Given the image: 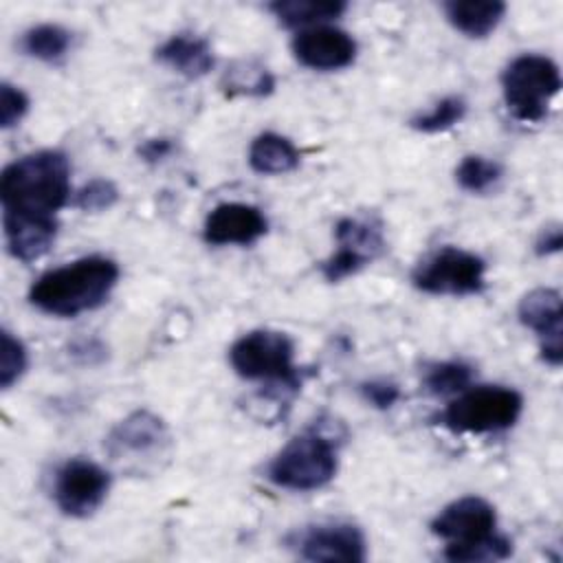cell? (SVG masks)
Listing matches in <instances>:
<instances>
[{
  "label": "cell",
  "mask_w": 563,
  "mask_h": 563,
  "mask_svg": "<svg viewBox=\"0 0 563 563\" xmlns=\"http://www.w3.org/2000/svg\"><path fill=\"white\" fill-rule=\"evenodd\" d=\"M339 468L336 442L319 429L295 435L268 464L266 477L288 490H317L330 484Z\"/></svg>",
  "instance_id": "277c9868"
},
{
  "label": "cell",
  "mask_w": 563,
  "mask_h": 563,
  "mask_svg": "<svg viewBox=\"0 0 563 563\" xmlns=\"http://www.w3.org/2000/svg\"><path fill=\"white\" fill-rule=\"evenodd\" d=\"M442 9L451 26L468 37H486L506 13V4L499 0H449Z\"/></svg>",
  "instance_id": "ac0fdd59"
},
{
  "label": "cell",
  "mask_w": 563,
  "mask_h": 563,
  "mask_svg": "<svg viewBox=\"0 0 563 563\" xmlns=\"http://www.w3.org/2000/svg\"><path fill=\"white\" fill-rule=\"evenodd\" d=\"M334 238L339 249L321 264V275L330 284L358 273L385 251L383 227L372 218H341Z\"/></svg>",
  "instance_id": "9c48e42d"
},
{
  "label": "cell",
  "mask_w": 563,
  "mask_h": 563,
  "mask_svg": "<svg viewBox=\"0 0 563 563\" xmlns=\"http://www.w3.org/2000/svg\"><path fill=\"white\" fill-rule=\"evenodd\" d=\"M9 253L20 262H35L48 253L57 235V220L2 218Z\"/></svg>",
  "instance_id": "e0dca14e"
},
{
  "label": "cell",
  "mask_w": 563,
  "mask_h": 563,
  "mask_svg": "<svg viewBox=\"0 0 563 563\" xmlns=\"http://www.w3.org/2000/svg\"><path fill=\"white\" fill-rule=\"evenodd\" d=\"M119 200V189L114 187L112 180L108 178H92L90 183H86L77 194L73 205L81 211H106L110 209L114 202Z\"/></svg>",
  "instance_id": "4316f807"
},
{
  "label": "cell",
  "mask_w": 563,
  "mask_h": 563,
  "mask_svg": "<svg viewBox=\"0 0 563 563\" xmlns=\"http://www.w3.org/2000/svg\"><path fill=\"white\" fill-rule=\"evenodd\" d=\"M290 48L295 59L312 70H339L356 57V40L347 31L325 24L301 29Z\"/></svg>",
  "instance_id": "7c38bea8"
},
{
  "label": "cell",
  "mask_w": 563,
  "mask_h": 563,
  "mask_svg": "<svg viewBox=\"0 0 563 563\" xmlns=\"http://www.w3.org/2000/svg\"><path fill=\"white\" fill-rule=\"evenodd\" d=\"M292 358V339L277 330H251L229 350L231 367L242 378L268 380L297 391L301 387V374Z\"/></svg>",
  "instance_id": "8992f818"
},
{
  "label": "cell",
  "mask_w": 563,
  "mask_h": 563,
  "mask_svg": "<svg viewBox=\"0 0 563 563\" xmlns=\"http://www.w3.org/2000/svg\"><path fill=\"white\" fill-rule=\"evenodd\" d=\"M523 409L519 391L501 385L464 389L440 413V424L455 433H497L510 429Z\"/></svg>",
  "instance_id": "52a82bcc"
},
{
  "label": "cell",
  "mask_w": 563,
  "mask_h": 563,
  "mask_svg": "<svg viewBox=\"0 0 563 563\" xmlns=\"http://www.w3.org/2000/svg\"><path fill=\"white\" fill-rule=\"evenodd\" d=\"M517 314L519 321L541 339L543 361L552 367H559L563 361L561 292L554 288H534L521 297Z\"/></svg>",
  "instance_id": "4fadbf2b"
},
{
  "label": "cell",
  "mask_w": 563,
  "mask_h": 563,
  "mask_svg": "<svg viewBox=\"0 0 563 563\" xmlns=\"http://www.w3.org/2000/svg\"><path fill=\"white\" fill-rule=\"evenodd\" d=\"M29 110V97L18 88L4 81L0 86V125L13 128Z\"/></svg>",
  "instance_id": "83f0119b"
},
{
  "label": "cell",
  "mask_w": 563,
  "mask_h": 563,
  "mask_svg": "<svg viewBox=\"0 0 563 563\" xmlns=\"http://www.w3.org/2000/svg\"><path fill=\"white\" fill-rule=\"evenodd\" d=\"M268 231L266 216L246 202H222L205 220L202 238L207 244H251Z\"/></svg>",
  "instance_id": "5bb4252c"
},
{
  "label": "cell",
  "mask_w": 563,
  "mask_h": 563,
  "mask_svg": "<svg viewBox=\"0 0 563 563\" xmlns=\"http://www.w3.org/2000/svg\"><path fill=\"white\" fill-rule=\"evenodd\" d=\"M299 161L301 154L292 145V141L277 132H264L255 136L249 147V165L253 167V172L264 176L288 174L299 167Z\"/></svg>",
  "instance_id": "d6986e66"
},
{
  "label": "cell",
  "mask_w": 563,
  "mask_h": 563,
  "mask_svg": "<svg viewBox=\"0 0 563 563\" xmlns=\"http://www.w3.org/2000/svg\"><path fill=\"white\" fill-rule=\"evenodd\" d=\"M70 196V163L59 150L31 152L2 169V218L55 220Z\"/></svg>",
  "instance_id": "6da1fadb"
},
{
  "label": "cell",
  "mask_w": 563,
  "mask_h": 563,
  "mask_svg": "<svg viewBox=\"0 0 563 563\" xmlns=\"http://www.w3.org/2000/svg\"><path fill=\"white\" fill-rule=\"evenodd\" d=\"M473 380V367L464 361H442L427 367L422 385L433 396L462 394Z\"/></svg>",
  "instance_id": "7402d4cb"
},
{
  "label": "cell",
  "mask_w": 563,
  "mask_h": 563,
  "mask_svg": "<svg viewBox=\"0 0 563 563\" xmlns=\"http://www.w3.org/2000/svg\"><path fill=\"white\" fill-rule=\"evenodd\" d=\"M358 391L365 402L376 409H389L400 400V389L389 380H365L358 385Z\"/></svg>",
  "instance_id": "f1b7e54d"
},
{
  "label": "cell",
  "mask_w": 563,
  "mask_h": 563,
  "mask_svg": "<svg viewBox=\"0 0 563 563\" xmlns=\"http://www.w3.org/2000/svg\"><path fill=\"white\" fill-rule=\"evenodd\" d=\"M501 174L504 172H501L499 163L477 156V154H471L460 161V165L455 169V180L464 191L484 194L501 180Z\"/></svg>",
  "instance_id": "cb8c5ba5"
},
{
  "label": "cell",
  "mask_w": 563,
  "mask_h": 563,
  "mask_svg": "<svg viewBox=\"0 0 563 563\" xmlns=\"http://www.w3.org/2000/svg\"><path fill=\"white\" fill-rule=\"evenodd\" d=\"M156 59L187 79H200L213 68V53L205 37L176 33L156 48Z\"/></svg>",
  "instance_id": "2e32d148"
},
{
  "label": "cell",
  "mask_w": 563,
  "mask_h": 563,
  "mask_svg": "<svg viewBox=\"0 0 563 563\" xmlns=\"http://www.w3.org/2000/svg\"><path fill=\"white\" fill-rule=\"evenodd\" d=\"M466 117V101L457 95L440 99L429 112H422L409 121V125L424 134H438L455 123H460Z\"/></svg>",
  "instance_id": "d4e9b609"
},
{
  "label": "cell",
  "mask_w": 563,
  "mask_h": 563,
  "mask_svg": "<svg viewBox=\"0 0 563 563\" xmlns=\"http://www.w3.org/2000/svg\"><path fill=\"white\" fill-rule=\"evenodd\" d=\"M26 369V347L9 330L0 332V387L9 389Z\"/></svg>",
  "instance_id": "484cf974"
},
{
  "label": "cell",
  "mask_w": 563,
  "mask_h": 563,
  "mask_svg": "<svg viewBox=\"0 0 563 563\" xmlns=\"http://www.w3.org/2000/svg\"><path fill=\"white\" fill-rule=\"evenodd\" d=\"M70 354L81 358V363L95 365V363H101L106 358V347L97 339H81V341H75L70 345Z\"/></svg>",
  "instance_id": "f546056e"
},
{
  "label": "cell",
  "mask_w": 563,
  "mask_h": 563,
  "mask_svg": "<svg viewBox=\"0 0 563 563\" xmlns=\"http://www.w3.org/2000/svg\"><path fill=\"white\" fill-rule=\"evenodd\" d=\"M559 66L545 55H519L501 73L506 108L517 121L523 123H537L545 119L548 106L559 95Z\"/></svg>",
  "instance_id": "5b68a950"
},
{
  "label": "cell",
  "mask_w": 563,
  "mask_h": 563,
  "mask_svg": "<svg viewBox=\"0 0 563 563\" xmlns=\"http://www.w3.org/2000/svg\"><path fill=\"white\" fill-rule=\"evenodd\" d=\"M347 9L341 0H277L268 4V11L284 26H321L323 22L336 20Z\"/></svg>",
  "instance_id": "ffe728a7"
},
{
  "label": "cell",
  "mask_w": 563,
  "mask_h": 563,
  "mask_svg": "<svg viewBox=\"0 0 563 563\" xmlns=\"http://www.w3.org/2000/svg\"><path fill=\"white\" fill-rule=\"evenodd\" d=\"M108 490L110 473L90 460L75 457L57 471L53 497L64 515L84 519L103 504Z\"/></svg>",
  "instance_id": "30bf717a"
},
{
  "label": "cell",
  "mask_w": 563,
  "mask_h": 563,
  "mask_svg": "<svg viewBox=\"0 0 563 563\" xmlns=\"http://www.w3.org/2000/svg\"><path fill=\"white\" fill-rule=\"evenodd\" d=\"M486 262L464 249L444 246L420 262L411 275L418 290L429 295H477L484 290Z\"/></svg>",
  "instance_id": "ba28073f"
},
{
  "label": "cell",
  "mask_w": 563,
  "mask_h": 563,
  "mask_svg": "<svg viewBox=\"0 0 563 563\" xmlns=\"http://www.w3.org/2000/svg\"><path fill=\"white\" fill-rule=\"evenodd\" d=\"M119 279L110 257L90 255L44 273L29 290V301L53 317H77L99 308Z\"/></svg>",
  "instance_id": "7a4b0ae2"
},
{
  "label": "cell",
  "mask_w": 563,
  "mask_h": 563,
  "mask_svg": "<svg viewBox=\"0 0 563 563\" xmlns=\"http://www.w3.org/2000/svg\"><path fill=\"white\" fill-rule=\"evenodd\" d=\"M70 42H73V35L68 29H64L59 24H37V26H31L29 31H24V35L20 40V48L29 57L53 64V62H59L68 53Z\"/></svg>",
  "instance_id": "44dd1931"
},
{
  "label": "cell",
  "mask_w": 563,
  "mask_h": 563,
  "mask_svg": "<svg viewBox=\"0 0 563 563\" xmlns=\"http://www.w3.org/2000/svg\"><path fill=\"white\" fill-rule=\"evenodd\" d=\"M222 86L229 97H235V95L266 97L273 92L275 79L264 66H260L255 62H242L224 75Z\"/></svg>",
  "instance_id": "603a6c76"
},
{
  "label": "cell",
  "mask_w": 563,
  "mask_h": 563,
  "mask_svg": "<svg viewBox=\"0 0 563 563\" xmlns=\"http://www.w3.org/2000/svg\"><path fill=\"white\" fill-rule=\"evenodd\" d=\"M288 545L308 561H345L361 563L367 556L365 534L347 521H330L306 526L288 537Z\"/></svg>",
  "instance_id": "8fae6325"
},
{
  "label": "cell",
  "mask_w": 563,
  "mask_h": 563,
  "mask_svg": "<svg viewBox=\"0 0 563 563\" xmlns=\"http://www.w3.org/2000/svg\"><path fill=\"white\" fill-rule=\"evenodd\" d=\"M167 440L169 433L165 422L156 413L139 409L114 424V429L108 433L106 446L112 457L150 455L161 451L167 444Z\"/></svg>",
  "instance_id": "9a60e30c"
},
{
  "label": "cell",
  "mask_w": 563,
  "mask_h": 563,
  "mask_svg": "<svg viewBox=\"0 0 563 563\" xmlns=\"http://www.w3.org/2000/svg\"><path fill=\"white\" fill-rule=\"evenodd\" d=\"M174 150V143L169 139H147L145 143L139 145V156L145 163H158L163 158H167Z\"/></svg>",
  "instance_id": "4dcf8cb0"
},
{
  "label": "cell",
  "mask_w": 563,
  "mask_h": 563,
  "mask_svg": "<svg viewBox=\"0 0 563 563\" xmlns=\"http://www.w3.org/2000/svg\"><path fill=\"white\" fill-rule=\"evenodd\" d=\"M561 244H563V235H561V227L554 224V227H548L541 231V235L537 238V244H534V251L539 255H550V253H556L561 251Z\"/></svg>",
  "instance_id": "1f68e13d"
},
{
  "label": "cell",
  "mask_w": 563,
  "mask_h": 563,
  "mask_svg": "<svg viewBox=\"0 0 563 563\" xmlns=\"http://www.w3.org/2000/svg\"><path fill=\"white\" fill-rule=\"evenodd\" d=\"M431 532L446 541L444 559L455 563L504 561L512 554V541L497 532V512L484 497L451 501L431 521Z\"/></svg>",
  "instance_id": "3957f363"
}]
</instances>
